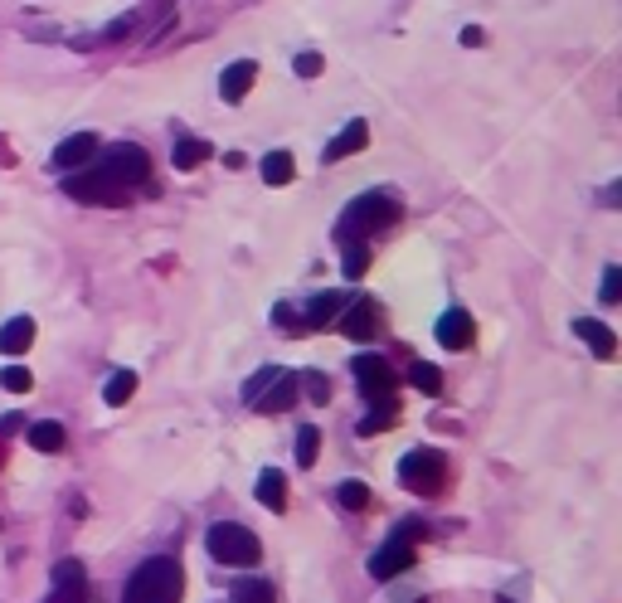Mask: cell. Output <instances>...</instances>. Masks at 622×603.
<instances>
[{
  "instance_id": "4fadbf2b",
  "label": "cell",
  "mask_w": 622,
  "mask_h": 603,
  "mask_svg": "<svg viewBox=\"0 0 622 603\" xmlns=\"http://www.w3.org/2000/svg\"><path fill=\"white\" fill-rule=\"evenodd\" d=\"M574 331H578V341H588V346H593V356H598V360H613V356H617V336L607 331L598 317H578V321H574Z\"/></svg>"
},
{
  "instance_id": "52a82bcc",
  "label": "cell",
  "mask_w": 622,
  "mask_h": 603,
  "mask_svg": "<svg viewBox=\"0 0 622 603\" xmlns=\"http://www.w3.org/2000/svg\"><path fill=\"white\" fill-rule=\"evenodd\" d=\"M64 190L74 195L78 205H126V190H122L117 180H112V176H103V171L64 180Z\"/></svg>"
},
{
  "instance_id": "44dd1931",
  "label": "cell",
  "mask_w": 622,
  "mask_h": 603,
  "mask_svg": "<svg viewBox=\"0 0 622 603\" xmlns=\"http://www.w3.org/2000/svg\"><path fill=\"white\" fill-rule=\"evenodd\" d=\"M30 443L39 447V453H59V447H64V424L39 418V424H30Z\"/></svg>"
},
{
  "instance_id": "d590c367",
  "label": "cell",
  "mask_w": 622,
  "mask_h": 603,
  "mask_svg": "<svg viewBox=\"0 0 622 603\" xmlns=\"http://www.w3.org/2000/svg\"><path fill=\"white\" fill-rule=\"evenodd\" d=\"M482 39H487V35L477 30V25H466V30H462V45H472V49H477V45H482Z\"/></svg>"
},
{
  "instance_id": "ffe728a7",
  "label": "cell",
  "mask_w": 622,
  "mask_h": 603,
  "mask_svg": "<svg viewBox=\"0 0 622 603\" xmlns=\"http://www.w3.org/2000/svg\"><path fill=\"white\" fill-rule=\"evenodd\" d=\"M394 418H399V404H394V399H385V404H375V409L360 418V433H365V438H375V433L394 428Z\"/></svg>"
},
{
  "instance_id": "4dcf8cb0",
  "label": "cell",
  "mask_w": 622,
  "mask_h": 603,
  "mask_svg": "<svg viewBox=\"0 0 622 603\" xmlns=\"http://www.w3.org/2000/svg\"><path fill=\"white\" fill-rule=\"evenodd\" d=\"M0 385H5L10 395H25L35 380H30V370H25V366H5V370H0Z\"/></svg>"
},
{
  "instance_id": "8fae6325",
  "label": "cell",
  "mask_w": 622,
  "mask_h": 603,
  "mask_svg": "<svg viewBox=\"0 0 622 603\" xmlns=\"http://www.w3.org/2000/svg\"><path fill=\"white\" fill-rule=\"evenodd\" d=\"M477 341V327H472V317L462 312V307H452V312L437 317V346H447V350H466Z\"/></svg>"
},
{
  "instance_id": "5bb4252c",
  "label": "cell",
  "mask_w": 622,
  "mask_h": 603,
  "mask_svg": "<svg viewBox=\"0 0 622 603\" xmlns=\"http://www.w3.org/2000/svg\"><path fill=\"white\" fill-rule=\"evenodd\" d=\"M93 151H97V136H93V132L64 136V142H59V151H54V166H59V171H74V166L93 161Z\"/></svg>"
},
{
  "instance_id": "3957f363",
  "label": "cell",
  "mask_w": 622,
  "mask_h": 603,
  "mask_svg": "<svg viewBox=\"0 0 622 603\" xmlns=\"http://www.w3.org/2000/svg\"><path fill=\"white\" fill-rule=\"evenodd\" d=\"M205 550L219 559V565H258L263 559V545L258 536H253L248 526H234V521H219V526H209V536H205Z\"/></svg>"
},
{
  "instance_id": "f1b7e54d",
  "label": "cell",
  "mask_w": 622,
  "mask_h": 603,
  "mask_svg": "<svg viewBox=\"0 0 622 603\" xmlns=\"http://www.w3.org/2000/svg\"><path fill=\"white\" fill-rule=\"evenodd\" d=\"M316 453H321V433L306 424L302 433H296V462H302V467H311V462H316Z\"/></svg>"
},
{
  "instance_id": "603a6c76",
  "label": "cell",
  "mask_w": 622,
  "mask_h": 603,
  "mask_svg": "<svg viewBox=\"0 0 622 603\" xmlns=\"http://www.w3.org/2000/svg\"><path fill=\"white\" fill-rule=\"evenodd\" d=\"M83 584H88V569L78 559H59L54 565V588H83Z\"/></svg>"
},
{
  "instance_id": "9c48e42d",
  "label": "cell",
  "mask_w": 622,
  "mask_h": 603,
  "mask_svg": "<svg viewBox=\"0 0 622 603\" xmlns=\"http://www.w3.org/2000/svg\"><path fill=\"white\" fill-rule=\"evenodd\" d=\"M341 331L350 336V341H375V336H379V302H375V297L346 302V312H341Z\"/></svg>"
},
{
  "instance_id": "4316f807",
  "label": "cell",
  "mask_w": 622,
  "mask_h": 603,
  "mask_svg": "<svg viewBox=\"0 0 622 603\" xmlns=\"http://www.w3.org/2000/svg\"><path fill=\"white\" fill-rule=\"evenodd\" d=\"M365 268H370V248H365V244H346L341 273H346V277H365Z\"/></svg>"
},
{
  "instance_id": "d6986e66",
  "label": "cell",
  "mask_w": 622,
  "mask_h": 603,
  "mask_svg": "<svg viewBox=\"0 0 622 603\" xmlns=\"http://www.w3.org/2000/svg\"><path fill=\"white\" fill-rule=\"evenodd\" d=\"M292 176H296L292 151H267V156H263V180H267V186H287Z\"/></svg>"
},
{
  "instance_id": "6da1fadb",
  "label": "cell",
  "mask_w": 622,
  "mask_h": 603,
  "mask_svg": "<svg viewBox=\"0 0 622 603\" xmlns=\"http://www.w3.org/2000/svg\"><path fill=\"white\" fill-rule=\"evenodd\" d=\"M180 588H186V574L171 555H156L146 565H136V574L122 588V603H180Z\"/></svg>"
},
{
  "instance_id": "7a4b0ae2",
  "label": "cell",
  "mask_w": 622,
  "mask_h": 603,
  "mask_svg": "<svg viewBox=\"0 0 622 603\" xmlns=\"http://www.w3.org/2000/svg\"><path fill=\"white\" fill-rule=\"evenodd\" d=\"M389 224H399V200L389 190H365L341 219V238L346 244H365L370 234H385Z\"/></svg>"
},
{
  "instance_id": "e0dca14e",
  "label": "cell",
  "mask_w": 622,
  "mask_h": 603,
  "mask_svg": "<svg viewBox=\"0 0 622 603\" xmlns=\"http://www.w3.org/2000/svg\"><path fill=\"white\" fill-rule=\"evenodd\" d=\"M365 142H370V127H365V122L356 117V122H350V127L326 146V161H346V156H356V151H365Z\"/></svg>"
},
{
  "instance_id": "2e32d148",
  "label": "cell",
  "mask_w": 622,
  "mask_h": 603,
  "mask_svg": "<svg viewBox=\"0 0 622 603\" xmlns=\"http://www.w3.org/2000/svg\"><path fill=\"white\" fill-rule=\"evenodd\" d=\"M341 312H346V292H321V297H311V307H306V327L321 331V327H331V321H341Z\"/></svg>"
},
{
  "instance_id": "8992f818",
  "label": "cell",
  "mask_w": 622,
  "mask_h": 603,
  "mask_svg": "<svg viewBox=\"0 0 622 603\" xmlns=\"http://www.w3.org/2000/svg\"><path fill=\"white\" fill-rule=\"evenodd\" d=\"M103 176H112L117 186H146L151 180V156L141 146H112Z\"/></svg>"
},
{
  "instance_id": "cb8c5ba5",
  "label": "cell",
  "mask_w": 622,
  "mask_h": 603,
  "mask_svg": "<svg viewBox=\"0 0 622 603\" xmlns=\"http://www.w3.org/2000/svg\"><path fill=\"white\" fill-rule=\"evenodd\" d=\"M132 395H136V375H132V370H117V375L107 380V389H103L107 404H126Z\"/></svg>"
},
{
  "instance_id": "9a60e30c",
  "label": "cell",
  "mask_w": 622,
  "mask_h": 603,
  "mask_svg": "<svg viewBox=\"0 0 622 603\" xmlns=\"http://www.w3.org/2000/svg\"><path fill=\"white\" fill-rule=\"evenodd\" d=\"M35 346V321L30 317H10L0 327V356H25Z\"/></svg>"
},
{
  "instance_id": "1f68e13d",
  "label": "cell",
  "mask_w": 622,
  "mask_h": 603,
  "mask_svg": "<svg viewBox=\"0 0 622 603\" xmlns=\"http://www.w3.org/2000/svg\"><path fill=\"white\" fill-rule=\"evenodd\" d=\"M296 78H316L321 74V68H326V59H321V54H296Z\"/></svg>"
},
{
  "instance_id": "8d00e7d4",
  "label": "cell",
  "mask_w": 622,
  "mask_h": 603,
  "mask_svg": "<svg viewBox=\"0 0 622 603\" xmlns=\"http://www.w3.org/2000/svg\"><path fill=\"white\" fill-rule=\"evenodd\" d=\"M0 467H5V433H0Z\"/></svg>"
},
{
  "instance_id": "74e56055",
  "label": "cell",
  "mask_w": 622,
  "mask_h": 603,
  "mask_svg": "<svg viewBox=\"0 0 622 603\" xmlns=\"http://www.w3.org/2000/svg\"><path fill=\"white\" fill-rule=\"evenodd\" d=\"M423 603H428V598H423Z\"/></svg>"
},
{
  "instance_id": "30bf717a",
  "label": "cell",
  "mask_w": 622,
  "mask_h": 603,
  "mask_svg": "<svg viewBox=\"0 0 622 603\" xmlns=\"http://www.w3.org/2000/svg\"><path fill=\"white\" fill-rule=\"evenodd\" d=\"M414 565V545H399V540H385L379 550L370 555V579H394Z\"/></svg>"
},
{
  "instance_id": "f546056e",
  "label": "cell",
  "mask_w": 622,
  "mask_h": 603,
  "mask_svg": "<svg viewBox=\"0 0 622 603\" xmlns=\"http://www.w3.org/2000/svg\"><path fill=\"white\" fill-rule=\"evenodd\" d=\"M302 389L311 395V404H326L331 399V380L321 370H311V375H302Z\"/></svg>"
},
{
  "instance_id": "d4e9b609",
  "label": "cell",
  "mask_w": 622,
  "mask_h": 603,
  "mask_svg": "<svg viewBox=\"0 0 622 603\" xmlns=\"http://www.w3.org/2000/svg\"><path fill=\"white\" fill-rule=\"evenodd\" d=\"M205 156H209V142H190V136H186V142L176 146L171 161H176V171H195V166H200Z\"/></svg>"
},
{
  "instance_id": "ac0fdd59",
  "label": "cell",
  "mask_w": 622,
  "mask_h": 603,
  "mask_svg": "<svg viewBox=\"0 0 622 603\" xmlns=\"http://www.w3.org/2000/svg\"><path fill=\"white\" fill-rule=\"evenodd\" d=\"M258 501L267 511H287V477H282L277 467H267L258 477Z\"/></svg>"
},
{
  "instance_id": "5b68a950",
  "label": "cell",
  "mask_w": 622,
  "mask_h": 603,
  "mask_svg": "<svg viewBox=\"0 0 622 603\" xmlns=\"http://www.w3.org/2000/svg\"><path fill=\"white\" fill-rule=\"evenodd\" d=\"M244 399L258 414H287L292 404H296V375L292 370H258L244 385Z\"/></svg>"
},
{
  "instance_id": "83f0119b",
  "label": "cell",
  "mask_w": 622,
  "mask_h": 603,
  "mask_svg": "<svg viewBox=\"0 0 622 603\" xmlns=\"http://www.w3.org/2000/svg\"><path fill=\"white\" fill-rule=\"evenodd\" d=\"M234 603H273V584H263V579L234 584Z\"/></svg>"
},
{
  "instance_id": "836d02e7",
  "label": "cell",
  "mask_w": 622,
  "mask_h": 603,
  "mask_svg": "<svg viewBox=\"0 0 622 603\" xmlns=\"http://www.w3.org/2000/svg\"><path fill=\"white\" fill-rule=\"evenodd\" d=\"M598 297H603L607 307L622 297V268H607V273H603V292H598Z\"/></svg>"
},
{
  "instance_id": "484cf974",
  "label": "cell",
  "mask_w": 622,
  "mask_h": 603,
  "mask_svg": "<svg viewBox=\"0 0 622 603\" xmlns=\"http://www.w3.org/2000/svg\"><path fill=\"white\" fill-rule=\"evenodd\" d=\"M336 501H341L346 511H365V507H370V487H365V482H341Z\"/></svg>"
},
{
  "instance_id": "7402d4cb",
  "label": "cell",
  "mask_w": 622,
  "mask_h": 603,
  "mask_svg": "<svg viewBox=\"0 0 622 603\" xmlns=\"http://www.w3.org/2000/svg\"><path fill=\"white\" fill-rule=\"evenodd\" d=\"M408 380H414V389H423V395H443V370L428 366V360H414V366H408Z\"/></svg>"
},
{
  "instance_id": "e575fe53",
  "label": "cell",
  "mask_w": 622,
  "mask_h": 603,
  "mask_svg": "<svg viewBox=\"0 0 622 603\" xmlns=\"http://www.w3.org/2000/svg\"><path fill=\"white\" fill-rule=\"evenodd\" d=\"M45 603H88V588H54Z\"/></svg>"
},
{
  "instance_id": "d6a6232c",
  "label": "cell",
  "mask_w": 622,
  "mask_h": 603,
  "mask_svg": "<svg viewBox=\"0 0 622 603\" xmlns=\"http://www.w3.org/2000/svg\"><path fill=\"white\" fill-rule=\"evenodd\" d=\"M394 540H399V545H418V540H428V526H423V521H404L399 530H394Z\"/></svg>"
},
{
  "instance_id": "7c38bea8",
  "label": "cell",
  "mask_w": 622,
  "mask_h": 603,
  "mask_svg": "<svg viewBox=\"0 0 622 603\" xmlns=\"http://www.w3.org/2000/svg\"><path fill=\"white\" fill-rule=\"evenodd\" d=\"M253 78H258V64H253V59L229 64V68H224V78H219V97H224V103H238V97H248Z\"/></svg>"
},
{
  "instance_id": "277c9868",
  "label": "cell",
  "mask_w": 622,
  "mask_h": 603,
  "mask_svg": "<svg viewBox=\"0 0 622 603\" xmlns=\"http://www.w3.org/2000/svg\"><path fill=\"white\" fill-rule=\"evenodd\" d=\"M399 482L414 497H437L447 482V457L437 447H414V453L399 457Z\"/></svg>"
},
{
  "instance_id": "ba28073f",
  "label": "cell",
  "mask_w": 622,
  "mask_h": 603,
  "mask_svg": "<svg viewBox=\"0 0 622 603\" xmlns=\"http://www.w3.org/2000/svg\"><path fill=\"white\" fill-rule=\"evenodd\" d=\"M356 380H360V389H365V399H370V404L394 399V370H389L385 356H356Z\"/></svg>"
}]
</instances>
